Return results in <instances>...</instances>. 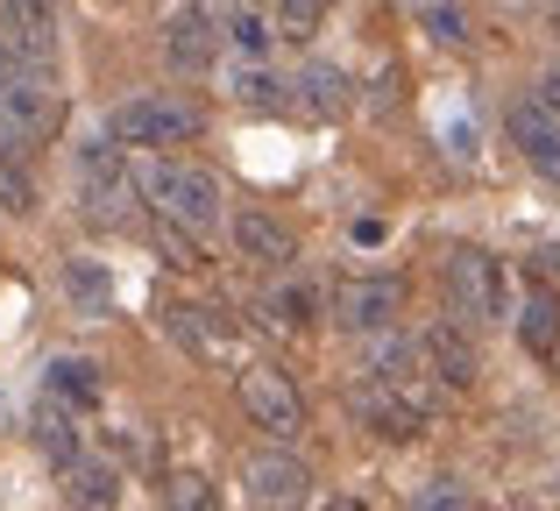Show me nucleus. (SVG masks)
<instances>
[{"label": "nucleus", "mask_w": 560, "mask_h": 511, "mask_svg": "<svg viewBox=\"0 0 560 511\" xmlns=\"http://www.w3.org/2000/svg\"><path fill=\"white\" fill-rule=\"evenodd\" d=\"M242 490H248L256 511H305L313 469H305V455H291V448H248L242 455Z\"/></svg>", "instance_id": "6e6552de"}, {"label": "nucleus", "mask_w": 560, "mask_h": 511, "mask_svg": "<svg viewBox=\"0 0 560 511\" xmlns=\"http://www.w3.org/2000/svg\"><path fill=\"white\" fill-rule=\"evenodd\" d=\"M405 511H468V490L454 484V476H433V484L411 490V504H405Z\"/></svg>", "instance_id": "c85d7f7f"}, {"label": "nucleus", "mask_w": 560, "mask_h": 511, "mask_svg": "<svg viewBox=\"0 0 560 511\" xmlns=\"http://www.w3.org/2000/svg\"><path fill=\"white\" fill-rule=\"evenodd\" d=\"M65 504L71 511H114V504H121V469L100 462V455H79L65 469Z\"/></svg>", "instance_id": "a211bd4d"}, {"label": "nucleus", "mask_w": 560, "mask_h": 511, "mask_svg": "<svg viewBox=\"0 0 560 511\" xmlns=\"http://www.w3.org/2000/svg\"><path fill=\"white\" fill-rule=\"evenodd\" d=\"M0 207H8V213H22V221H28V213L43 207L36 178H28V164H22L14 150H0Z\"/></svg>", "instance_id": "bb28decb"}, {"label": "nucleus", "mask_w": 560, "mask_h": 511, "mask_svg": "<svg viewBox=\"0 0 560 511\" xmlns=\"http://www.w3.org/2000/svg\"><path fill=\"white\" fill-rule=\"evenodd\" d=\"M228 235H234V249H242V263H256V270H270V277H291V263H299V235H291L270 207H234Z\"/></svg>", "instance_id": "9b49d317"}, {"label": "nucleus", "mask_w": 560, "mask_h": 511, "mask_svg": "<svg viewBox=\"0 0 560 511\" xmlns=\"http://www.w3.org/2000/svg\"><path fill=\"white\" fill-rule=\"evenodd\" d=\"M348 405H355V419L376 433V441H419L425 427H433V391L419 384H383V376H362L355 391H348Z\"/></svg>", "instance_id": "423d86ee"}, {"label": "nucleus", "mask_w": 560, "mask_h": 511, "mask_svg": "<svg viewBox=\"0 0 560 511\" xmlns=\"http://www.w3.org/2000/svg\"><path fill=\"white\" fill-rule=\"evenodd\" d=\"M511 313V284H504V263L490 249H454L447 256V320H462L468 334L497 327Z\"/></svg>", "instance_id": "20e7f679"}, {"label": "nucleus", "mask_w": 560, "mask_h": 511, "mask_svg": "<svg viewBox=\"0 0 560 511\" xmlns=\"http://www.w3.org/2000/svg\"><path fill=\"white\" fill-rule=\"evenodd\" d=\"M199 128L206 114L178 93H136L107 114V142H121V150H185V142H199Z\"/></svg>", "instance_id": "7ed1b4c3"}, {"label": "nucleus", "mask_w": 560, "mask_h": 511, "mask_svg": "<svg viewBox=\"0 0 560 511\" xmlns=\"http://www.w3.org/2000/svg\"><path fill=\"white\" fill-rule=\"evenodd\" d=\"M22 71H36V65H22V57H14V43H8V36H0V93H8V85H14V79H22Z\"/></svg>", "instance_id": "7c9ffc66"}, {"label": "nucleus", "mask_w": 560, "mask_h": 511, "mask_svg": "<svg viewBox=\"0 0 560 511\" xmlns=\"http://www.w3.org/2000/svg\"><path fill=\"white\" fill-rule=\"evenodd\" d=\"M419 348H425V376H433V384H447V391H476V376H482V348H476V334H468L462 320H433V327L419 334Z\"/></svg>", "instance_id": "4468645a"}, {"label": "nucleus", "mask_w": 560, "mask_h": 511, "mask_svg": "<svg viewBox=\"0 0 560 511\" xmlns=\"http://www.w3.org/2000/svg\"><path fill=\"white\" fill-rule=\"evenodd\" d=\"M156 249H164L171 263H178V270H199V242H191V235H178V228H164V221H156Z\"/></svg>", "instance_id": "c756f323"}, {"label": "nucleus", "mask_w": 560, "mask_h": 511, "mask_svg": "<svg viewBox=\"0 0 560 511\" xmlns=\"http://www.w3.org/2000/svg\"><path fill=\"white\" fill-rule=\"evenodd\" d=\"M57 121H65V100H57V85L43 79V71H22V79L0 93V128H8V142H50Z\"/></svg>", "instance_id": "1a4fd4ad"}, {"label": "nucleus", "mask_w": 560, "mask_h": 511, "mask_svg": "<svg viewBox=\"0 0 560 511\" xmlns=\"http://www.w3.org/2000/svg\"><path fill=\"white\" fill-rule=\"evenodd\" d=\"M220 14L213 8H199V0H191V8H178L164 22V65L178 71V79H206V71L220 65Z\"/></svg>", "instance_id": "9d476101"}, {"label": "nucleus", "mask_w": 560, "mask_h": 511, "mask_svg": "<svg viewBox=\"0 0 560 511\" xmlns=\"http://www.w3.org/2000/svg\"><path fill=\"white\" fill-rule=\"evenodd\" d=\"M319 511H370V504H362V498H327Z\"/></svg>", "instance_id": "473e14b6"}, {"label": "nucleus", "mask_w": 560, "mask_h": 511, "mask_svg": "<svg viewBox=\"0 0 560 511\" xmlns=\"http://www.w3.org/2000/svg\"><path fill=\"white\" fill-rule=\"evenodd\" d=\"M28 441H36V455L50 462L57 476H65L71 462L85 455V441H79V413H71L65 398H50V391H43V398H36V413H28Z\"/></svg>", "instance_id": "2eb2a0df"}, {"label": "nucleus", "mask_w": 560, "mask_h": 511, "mask_svg": "<svg viewBox=\"0 0 560 511\" xmlns=\"http://www.w3.org/2000/svg\"><path fill=\"white\" fill-rule=\"evenodd\" d=\"M553 22H560V0H553Z\"/></svg>", "instance_id": "f704fd0d"}, {"label": "nucleus", "mask_w": 560, "mask_h": 511, "mask_svg": "<svg viewBox=\"0 0 560 511\" xmlns=\"http://www.w3.org/2000/svg\"><path fill=\"white\" fill-rule=\"evenodd\" d=\"M136 185H142V207H150L164 228L191 235V242H206L220 221H228V193H220V178L206 164H185V156H150V164L136 171Z\"/></svg>", "instance_id": "f257e3e1"}, {"label": "nucleus", "mask_w": 560, "mask_h": 511, "mask_svg": "<svg viewBox=\"0 0 560 511\" xmlns=\"http://www.w3.org/2000/svg\"><path fill=\"white\" fill-rule=\"evenodd\" d=\"M43 391H50V398H65L71 413H79V405H100V362H85V356H57L50 370H43Z\"/></svg>", "instance_id": "412c9836"}, {"label": "nucleus", "mask_w": 560, "mask_h": 511, "mask_svg": "<svg viewBox=\"0 0 560 511\" xmlns=\"http://www.w3.org/2000/svg\"><path fill=\"white\" fill-rule=\"evenodd\" d=\"M65 299L79 305V313H107V305H114V277H107V263H93V256H65Z\"/></svg>", "instance_id": "4be33fe9"}, {"label": "nucleus", "mask_w": 560, "mask_h": 511, "mask_svg": "<svg viewBox=\"0 0 560 511\" xmlns=\"http://www.w3.org/2000/svg\"><path fill=\"white\" fill-rule=\"evenodd\" d=\"M234 391H242V413L256 419V433H270V448H291L305 433V398H299V384H291V370L248 362V370L234 376Z\"/></svg>", "instance_id": "0eeeda50"}, {"label": "nucleus", "mask_w": 560, "mask_h": 511, "mask_svg": "<svg viewBox=\"0 0 560 511\" xmlns=\"http://www.w3.org/2000/svg\"><path fill=\"white\" fill-rule=\"evenodd\" d=\"M419 28H425V36L440 43V50H462V43L476 36V22H468V8H454V0H425Z\"/></svg>", "instance_id": "a878e982"}, {"label": "nucleus", "mask_w": 560, "mask_h": 511, "mask_svg": "<svg viewBox=\"0 0 560 511\" xmlns=\"http://www.w3.org/2000/svg\"><path fill=\"white\" fill-rule=\"evenodd\" d=\"M504 128H511V150H518L539 178L560 185V114L547 107V100L518 93V100H511V114H504Z\"/></svg>", "instance_id": "ddd939ff"}, {"label": "nucleus", "mask_w": 560, "mask_h": 511, "mask_svg": "<svg viewBox=\"0 0 560 511\" xmlns=\"http://www.w3.org/2000/svg\"><path fill=\"white\" fill-rule=\"evenodd\" d=\"M291 93H299V107L313 114V121H334V114H348L355 85H348L341 65H327V57H305V65L291 71Z\"/></svg>", "instance_id": "f3484780"}, {"label": "nucleus", "mask_w": 560, "mask_h": 511, "mask_svg": "<svg viewBox=\"0 0 560 511\" xmlns=\"http://www.w3.org/2000/svg\"><path fill=\"white\" fill-rule=\"evenodd\" d=\"M0 150H14V142H8V128H0Z\"/></svg>", "instance_id": "72a5a7b5"}, {"label": "nucleus", "mask_w": 560, "mask_h": 511, "mask_svg": "<svg viewBox=\"0 0 560 511\" xmlns=\"http://www.w3.org/2000/svg\"><path fill=\"white\" fill-rule=\"evenodd\" d=\"M262 313H270L277 327L305 334V327H319V291H313V284H299V277H277V291L262 299Z\"/></svg>", "instance_id": "b1692460"}, {"label": "nucleus", "mask_w": 560, "mask_h": 511, "mask_svg": "<svg viewBox=\"0 0 560 511\" xmlns=\"http://www.w3.org/2000/svg\"><path fill=\"white\" fill-rule=\"evenodd\" d=\"M539 100H547V107H553V114H560V65H553V71H547V79H539Z\"/></svg>", "instance_id": "2f4dec72"}, {"label": "nucleus", "mask_w": 560, "mask_h": 511, "mask_svg": "<svg viewBox=\"0 0 560 511\" xmlns=\"http://www.w3.org/2000/svg\"><path fill=\"white\" fill-rule=\"evenodd\" d=\"M327 8H334V0H270V22H277V36L305 43V36H319Z\"/></svg>", "instance_id": "cd10ccee"}, {"label": "nucleus", "mask_w": 560, "mask_h": 511, "mask_svg": "<svg viewBox=\"0 0 560 511\" xmlns=\"http://www.w3.org/2000/svg\"><path fill=\"white\" fill-rule=\"evenodd\" d=\"M164 511H220L213 476H199V469H171V476H164Z\"/></svg>", "instance_id": "393cba45"}, {"label": "nucleus", "mask_w": 560, "mask_h": 511, "mask_svg": "<svg viewBox=\"0 0 560 511\" xmlns=\"http://www.w3.org/2000/svg\"><path fill=\"white\" fill-rule=\"evenodd\" d=\"M220 36L234 43V57H242V65H262V57H270V43H277V22H270V8H262V0H234V8L220 14Z\"/></svg>", "instance_id": "6ab92c4d"}, {"label": "nucleus", "mask_w": 560, "mask_h": 511, "mask_svg": "<svg viewBox=\"0 0 560 511\" xmlns=\"http://www.w3.org/2000/svg\"><path fill=\"white\" fill-rule=\"evenodd\" d=\"M164 334L185 348V356H199V362H213V356H228V320L213 313V305H191V299H171L164 305Z\"/></svg>", "instance_id": "dca6fc26"}, {"label": "nucleus", "mask_w": 560, "mask_h": 511, "mask_svg": "<svg viewBox=\"0 0 560 511\" xmlns=\"http://www.w3.org/2000/svg\"><path fill=\"white\" fill-rule=\"evenodd\" d=\"M228 93H234V107H248V114H277V107H284V93H291V79H277L270 65H234L228 71Z\"/></svg>", "instance_id": "aec40b11"}, {"label": "nucleus", "mask_w": 560, "mask_h": 511, "mask_svg": "<svg viewBox=\"0 0 560 511\" xmlns=\"http://www.w3.org/2000/svg\"><path fill=\"white\" fill-rule=\"evenodd\" d=\"M405 277H383V270H362V277H341L327 299L334 327L355 334V341H376V334H397V320H405Z\"/></svg>", "instance_id": "39448f33"}, {"label": "nucleus", "mask_w": 560, "mask_h": 511, "mask_svg": "<svg viewBox=\"0 0 560 511\" xmlns=\"http://www.w3.org/2000/svg\"><path fill=\"white\" fill-rule=\"evenodd\" d=\"M518 341L533 348V356H547V348L560 341V299H553L547 284L525 291V305H518Z\"/></svg>", "instance_id": "5701e85b"}, {"label": "nucleus", "mask_w": 560, "mask_h": 511, "mask_svg": "<svg viewBox=\"0 0 560 511\" xmlns=\"http://www.w3.org/2000/svg\"><path fill=\"white\" fill-rule=\"evenodd\" d=\"M136 207H142V185H136V164L121 156V142H85L79 150V213L93 228H136Z\"/></svg>", "instance_id": "f03ea898"}, {"label": "nucleus", "mask_w": 560, "mask_h": 511, "mask_svg": "<svg viewBox=\"0 0 560 511\" xmlns=\"http://www.w3.org/2000/svg\"><path fill=\"white\" fill-rule=\"evenodd\" d=\"M0 36L14 43V57L36 71L57 65V36H65V14L57 0H0Z\"/></svg>", "instance_id": "f8f14e48"}]
</instances>
